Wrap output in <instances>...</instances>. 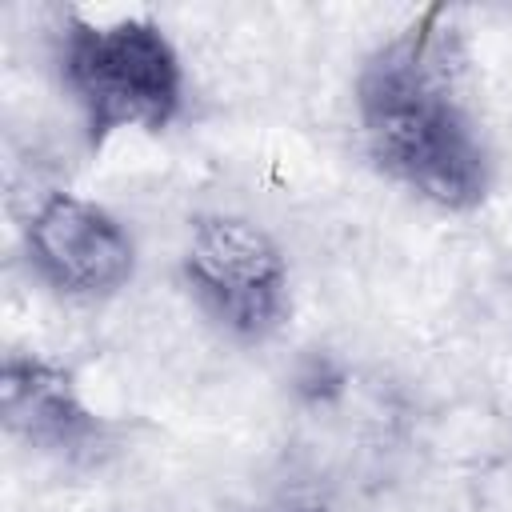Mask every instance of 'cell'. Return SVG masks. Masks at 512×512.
Wrapping results in <instances>:
<instances>
[{
  "mask_svg": "<svg viewBox=\"0 0 512 512\" xmlns=\"http://www.w3.org/2000/svg\"><path fill=\"white\" fill-rule=\"evenodd\" d=\"M460 36L444 8L424 12L360 72L356 104L368 156L440 208H472L488 192V152L456 100Z\"/></svg>",
  "mask_w": 512,
  "mask_h": 512,
  "instance_id": "obj_1",
  "label": "cell"
},
{
  "mask_svg": "<svg viewBox=\"0 0 512 512\" xmlns=\"http://www.w3.org/2000/svg\"><path fill=\"white\" fill-rule=\"evenodd\" d=\"M60 68L92 144L120 128L156 132L180 108V60L152 20L92 24L68 16Z\"/></svg>",
  "mask_w": 512,
  "mask_h": 512,
  "instance_id": "obj_2",
  "label": "cell"
},
{
  "mask_svg": "<svg viewBox=\"0 0 512 512\" xmlns=\"http://www.w3.org/2000/svg\"><path fill=\"white\" fill-rule=\"evenodd\" d=\"M184 276L204 308L240 336H264L284 312V256L268 232L240 216H204L192 224Z\"/></svg>",
  "mask_w": 512,
  "mask_h": 512,
  "instance_id": "obj_3",
  "label": "cell"
},
{
  "mask_svg": "<svg viewBox=\"0 0 512 512\" xmlns=\"http://www.w3.org/2000/svg\"><path fill=\"white\" fill-rule=\"evenodd\" d=\"M24 240L32 268L68 296H108L136 268V248L120 220L72 192L44 196L28 216Z\"/></svg>",
  "mask_w": 512,
  "mask_h": 512,
  "instance_id": "obj_4",
  "label": "cell"
},
{
  "mask_svg": "<svg viewBox=\"0 0 512 512\" xmlns=\"http://www.w3.org/2000/svg\"><path fill=\"white\" fill-rule=\"evenodd\" d=\"M0 420L36 452L60 460L96 456L104 420L80 400L72 376L36 356H8L0 368Z\"/></svg>",
  "mask_w": 512,
  "mask_h": 512,
  "instance_id": "obj_5",
  "label": "cell"
},
{
  "mask_svg": "<svg viewBox=\"0 0 512 512\" xmlns=\"http://www.w3.org/2000/svg\"><path fill=\"white\" fill-rule=\"evenodd\" d=\"M268 512H288V508H268Z\"/></svg>",
  "mask_w": 512,
  "mask_h": 512,
  "instance_id": "obj_6",
  "label": "cell"
}]
</instances>
